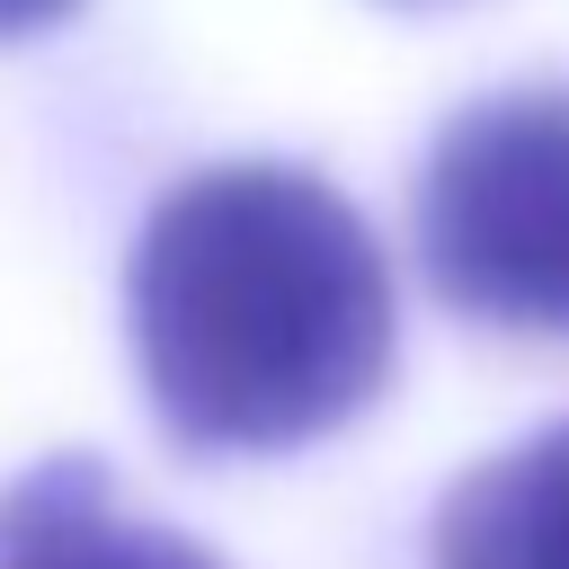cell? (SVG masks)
<instances>
[{"label":"cell","instance_id":"obj_1","mask_svg":"<svg viewBox=\"0 0 569 569\" xmlns=\"http://www.w3.org/2000/svg\"><path fill=\"white\" fill-rule=\"evenodd\" d=\"M133 365L196 453H284L391 373V267L365 213L284 160L178 178L124 267Z\"/></svg>","mask_w":569,"mask_h":569},{"label":"cell","instance_id":"obj_2","mask_svg":"<svg viewBox=\"0 0 569 569\" xmlns=\"http://www.w3.org/2000/svg\"><path fill=\"white\" fill-rule=\"evenodd\" d=\"M418 249L453 311L569 338V80L462 107L418 178Z\"/></svg>","mask_w":569,"mask_h":569},{"label":"cell","instance_id":"obj_3","mask_svg":"<svg viewBox=\"0 0 569 569\" xmlns=\"http://www.w3.org/2000/svg\"><path fill=\"white\" fill-rule=\"evenodd\" d=\"M0 569H222L169 525L124 516L98 462L62 453L0 489Z\"/></svg>","mask_w":569,"mask_h":569},{"label":"cell","instance_id":"obj_4","mask_svg":"<svg viewBox=\"0 0 569 569\" xmlns=\"http://www.w3.org/2000/svg\"><path fill=\"white\" fill-rule=\"evenodd\" d=\"M427 569H569V427H542L453 480Z\"/></svg>","mask_w":569,"mask_h":569},{"label":"cell","instance_id":"obj_5","mask_svg":"<svg viewBox=\"0 0 569 569\" xmlns=\"http://www.w3.org/2000/svg\"><path fill=\"white\" fill-rule=\"evenodd\" d=\"M62 9H71V0H0V44H9V36H36V27H53Z\"/></svg>","mask_w":569,"mask_h":569}]
</instances>
